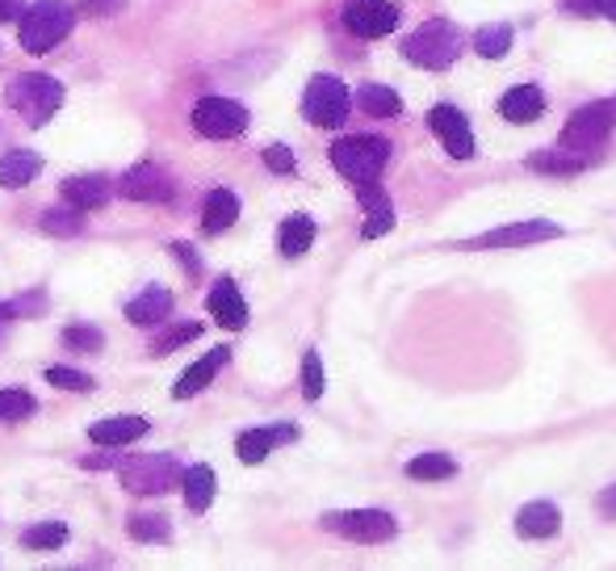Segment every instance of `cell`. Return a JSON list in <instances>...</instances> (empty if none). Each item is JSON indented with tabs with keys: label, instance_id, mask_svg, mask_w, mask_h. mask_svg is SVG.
I'll return each instance as SVG.
<instances>
[{
	"label": "cell",
	"instance_id": "obj_30",
	"mask_svg": "<svg viewBox=\"0 0 616 571\" xmlns=\"http://www.w3.org/2000/svg\"><path fill=\"white\" fill-rule=\"evenodd\" d=\"M127 533H131L134 542H172V525L160 513H139V517H131Z\"/></svg>",
	"mask_w": 616,
	"mask_h": 571
},
{
	"label": "cell",
	"instance_id": "obj_4",
	"mask_svg": "<svg viewBox=\"0 0 616 571\" xmlns=\"http://www.w3.org/2000/svg\"><path fill=\"white\" fill-rule=\"evenodd\" d=\"M4 101H9V110H18L30 127H42V122H51L59 114V106H63V84L55 77H42V72H26L18 77L9 89H4Z\"/></svg>",
	"mask_w": 616,
	"mask_h": 571
},
{
	"label": "cell",
	"instance_id": "obj_11",
	"mask_svg": "<svg viewBox=\"0 0 616 571\" xmlns=\"http://www.w3.org/2000/svg\"><path fill=\"white\" fill-rule=\"evenodd\" d=\"M118 193L131 198V202H155V207H164V202L176 198V186H172V177L160 164H134V169L122 172Z\"/></svg>",
	"mask_w": 616,
	"mask_h": 571
},
{
	"label": "cell",
	"instance_id": "obj_43",
	"mask_svg": "<svg viewBox=\"0 0 616 571\" xmlns=\"http://www.w3.org/2000/svg\"><path fill=\"white\" fill-rule=\"evenodd\" d=\"M80 467H89V471H101V467H118V454H113V445H105V454H89Z\"/></svg>",
	"mask_w": 616,
	"mask_h": 571
},
{
	"label": "cell",
	"instance_id": "obj_10",
	"mask_svg": "<svg viewBox=\"0 0 616 571\" xmlns=\"http://www.w3.org/2000/svg\"><path fill=\"white\" fill-rule=\"evenodd\" d=\"M562 228L549 223V219H528V223H507L499 231H486V236H474L462 248L469 252H491V248H528V244H542V240H558Z\"/></svg>",
	"mask_w": 616,
	"mask_h": 571
},
{
	"label": "cell",
	"instance_id": "obj_34",
	"mask_svg": "<svg viewBox=\"0 0 616 571\" xmlns=\"http://www.w3.org/2000/svg\"><path fill=\"white\" fill-rule=\"evenodd\" d=\"M34 395L30 391H0V420H26V417H34Z\"/></svg>",
	"mask_w": 616,
	"mask_h": 571
},
{
	"label": "cell",
	"instance_id": "obj_37",
	"mask_svg": "<svg viewBox=\"0 0 616 571\" xmlns=\"http://www.w3.org/2000/svg\"><path fill=\"white\" fill-rule=\"evenodd\" d=\"M47 382L59 387V391H80V395L93 391V379H89L84 370H68V365H51V370H47Z\"/></svg>",
	"mask_w": 616,
	"mask_h": 571
},
{
	"label": "cell",
	"instance_id": "obj_27",
	"mask_svg": "<svg viewBox=\"0 0 616 571\" xmlns=\"http://www.w3.org/2000/svg\"><path fill=\"white\" fill-rule=\"evenodd\" d=\"M281 257H302L306 248L315 244V219H306V214H290L285 223H281Z\"/></svg>",
	"mask_w": 616,
	"mask_h": 571
},
{
	"label": "cell",
	"instance_id": "obj_17",
	"mask_svg": "<svg viewBox=\"0 0 616 571\" xmlns=\"http://www.w3.org/2000/svg\"><path fill=\"white\" fill-rule=\"evenodd\" d=\"M499 114H504L507 122H516V127L537 122V118L545 114L542 89H537V84H516V89H507V93L499 97Z\"/></svg>",
	"mask_w": 616,
	"mask_h": 571
},
{
	"label": "cell",
	"instance_id": "obj_45",
	"mask_svg": "<svg viewBox=\"0 0 616 571\" xmlns=\"http://www.w3.org/2000/svg\"><path fill=\"white\" fill-rule=\"evenodd\" d=\"M599 513H604V517H616V483H613V488H604V492H599Z\"/></svg>",
	"mask_w": 616,
	"mask_h": 571
},
{
	"label": "cell",
	"instance_id": "obj_19",
	"mask_svg": "<svg viewBox=\"0 0 616 571\" xmlns=\"http://www.w3.org/2000/svg\"><path fill=\"white\" fill-rule=\"evenodd\" d=\"M143 433H148V420L143 417H105L89 429V438H93L97 445H113V450L131 445V441H139Z\"/></svg>",
	"mask_w": 616,
	"mask_h": 571
},
{
	"label": "cell",
	"instance_id": "obj_31",
	"mask_svg": "<svg viewBox=\"0 0 616 571\" xmlns=\"http://www.w3.org/2000/svg\"><path fill=\"white\" fill-rule=\"evenodd\" d=\"M507 47H512V26H483L478 30V39H474V51L483 59H504L507 56Z\"/></svg>",
	"mask_w": 616,
	"mask_h": 571
},
{
	"label": "cell",
	"instance_id": "obj_14",
	"mask_svg": "<svg viewBox=\"0 0 616 571\" xmlns=\"http://www.w3.org/2000/svg\"><path fill=\"white\" fill-rule=\"evenodd\" d=\"M290 441H299V429H294V424H277V429H248V433H240V441H235V454H240V462L256 467V462H264V458L273 454L277 445H290Z\"/></svg>",
	"mask_w": 616,
	"mask_h": 571
},
{
	"label": "cell",
	"instance_id": "obj_29",
	"mask_svg": "<svg viewBox=\"0 0 616 571\" xmlns=\"http://www.w3.org/2000/svg\"><path fill=\"white\" fill-rule=\"evenodd\" d=\"M63 542H68V525L63 521H47V525H34V530L21 533L26 551H59Z\"/></svg>",
	"mask_w": 616,
	"mask_h": 571
},
{
	"label": "cell",
	"instance_id": "obj_28",
	"mask_svg": "<svg viewBox=\"0 0 616 571\" xmlns=\"http://www.w3.org/2000/svg\"><path fill=\"white\" fill-rule=\"evenodd\" d=\"M407 475L411 479H424V483H441V479H453L457 475V462L448 454H420V458H411L407 462Z\"/></svg>",
	"mask_w": 616,
	"mask_h": 571
},
{
	"label": "cell",
	"instance_id": "obj_33",
	"mask_svg": "<svg viewBox=\"0 0 616 571\" xmlns=\"http://www.w3.org/2000/svg\"><path fill=\"white\" fill-rule=\"evenodd\" d=\"M63 344L75 349V353H97V349H105V337H101V328H93V324H72V328H63Z\"/></svg>",
	"mask_w": 616,
	"mask_h": 571
},
{
	"label": "cell",
	"instance_id": "obj_7",
	"mask_svg": "<svg viewBox=\"0 0 616 571\" xmlns=\"http://www.w3.org/2000/svg\"><path fill=\"white\" fill-rule=\"evenodd\" d=\"M323 530L361 542V547H382L398 533V521L382 509H349V513H323Z\"/></svg>",
	"mask_w": 616,
	"mask_h": 571
},
{
	"label": "cell",
	"instance_id": "obj_35",
	"mask_svg": "<svg viewBox=\"0 0 616 571\" xmlns=\"http://www.w3.org/2000/svg\"><path fill=\"white\" fill-rule=\"evenodd\" d=\"M365 228H361V236L365 240H377V236H386V231L394 228V207H391V198H382V202H374V207H365Z\"/></svg>",
	"mask_w": 616,
	"mask_h": 571
},
{
	"label": "cell",
	"instance_id": "obj_18",
	"mask_svg": "<svg viewBox=\"0 0 616 571\" xmlns=\"http://www.w3.org/2000/svg\"><path fill=\"white\" fill-rule=\"evenodd\" d=\"M562 525V513L558 504H549V500H528L521 513H516V533L521 538H554Z\"/></svg>",
	"mask_w": 616,
	"mask_h": 571
},
{
	"label": "cell",
	"instance_id": "obj_6",
	"mask_svg": "<svg viewBox=\"0 0 616 571\" xmlns=\"http://www.w3.org/2000/svg\"><path fill=\"white\" fill-rule=\"evenodd\" d=\"M185 479L181 462L172 454H143L122 462V488L134 495H164Z\"/></svg>",
	"mask_w": 616,
	"mask_h": 571
},
{
	"label": "cell",
	"instance_id": "obj_23",
	"mask_svg": "<svg viewBox=\"0 0 616 571\" xmlns=\"http://www.w3.org/2000/svg\"><path fill=\"white\" fill-rule=\"evenodd\" d=\"M240 219V198L231 190H210L202 207V231L205 236H223Z\"/></svg>",
	"mask_w": 616,
	"mask_h": 571
},
{
	"label": "cell",
	"instance_id": "obj_20",
	"mask_svg": "<svg viewBox=\"0 0 616 571\" xmlns=\"http://www.w3.org/2000/svg\"><path fill=\"white\" fill-rule=\"evenodd\" d=\"M169 315H172V294L164 286H151V290H143L139 299L127 303V320L134 328H151L160 324V320H169Z\"/></svg>",
	"mask_w": 616,
	"mask_h": 571
},
{
	"label": "cell",
	"instance_id": "obj_24",
	"mask_svg": "<svg viewBox=\"0 0 616 571\" xmlns=\"http://www.w3.org/2000/svg\"><path fill=\"white\" fill-rule=\"evenodd\" d=\"M592 164V156L587 152H570V148H549V152H537L528 160V169L537 172H554V177H570V172H583Z\"/></svg>",
	"mask_w": 616,
	"mask_h": 571
},
{
	"label": "cell",
	"instance_id": "obj_40",
	"mask_svg": "<svg viewBox=\"0 0 616 571\" xmlns=\"http://www.w3.org/2000/svg\"><path fill=\"white\" fill-rule=\"evenodd\" d=\"M575 18H608L616 21V0H566Z\"/></svg>",
	"mask_w": 616,
	"mask_h": 571
},
{
	"label": "cell",
	"instance_id": "obj_12",
	"mask_svg": "<svg viewBox=\"0 0 616 571\" xmlns=\"http://www.w3.org/2000/svg\"><path fill=\"white\" fill-rule=\"evenodd\" d=\"M344 26L356 39H386L398 26V9L391 0H349L344 4Z\"/></svg>",
	"mask_w": 616,
	"mask_h": 571
},
{
	"label": "cell",
	"instance_id": "obj_25",
	"mask_svg": "<svg viewBox=\"0 0 616 571\" xmlns=\"http://www.w3.org/2000/svg\"><path fill=\"white\" fill-rule=\"evenodd\" d=\"M356 106L370 118H398L403 114V97L386 89V84H361L356 89Z\"/></svg>",
	"mask_w": 616,
	"mask_h": 571
},
{
	"label": "cell",
	"instance_id": "obj_15",
	"mask_svg": "<svg viewBox=\"0 0 616 571\" xmlns=\"http://www.w3.org/2000/svg\"><path fill=\"white\" fill-rule=\"evenodd\" d=\"M226 362H231V349H226V344H219V349H210L202 362H193V365L185 370V374H181V379L172 382V395H176V400H193L198 391H205V387L214 382V374H219V370H223Z\"/></svg>",
	"mask_w": 616,
	"mask_h": 571
},
{
	"label": "cell",
	"instance_id": "obj_21",
	"mask_svg": "<svg viewBox=\"0 0 616 571\" xmlns=\"http://www.w3.org/2000/svg\"><path fill=\"white\" fill-rule=\"evenodd\" d=\"M59 193H63V202L75 210H97L105 207V198H110V181L105 177H68L63 186H59Z\"/></svg>",
	"mask_w": 616,
	"mask_h": 571
},
{
	"label": "cell",
	"instance_id": "obj_26",
	"mask_svg": "<svg viewBox=\"0 0 616 571\" xmlns=\"http://www.w3.org/2000/svg\"><path fill=\"white\" fill-rule=\"evenodd\" d=\"M181 488H185V500H189V509H210L214 504V492H219V475L210 471V467H189L185 479H181Z\"/></svg>",
	"mask_w": 616,
	"mask_h": 571
},
{
	"label": "cell",
	"instance_id": "obj_46",
	"mask_svg": "<svg viewBox=\"0 0 616 571\" xmlns=\"http://www.w3.org/2000/svg\"><path fill=\"white\" fill-rule=\"evenodd\" d=\"M21 9H26L21 0H0V21H18Z\"/></svg>",
	"mask_w": 616,
	"mask_h": 571
},
{
	"label": "cell",
	"instance_id": "obj_16",
	"mask_svg": "<svg viewBox=\"0 0 616 571\" xmlns=\"http://www.w3.org/2000/svg\"><path fill=\"white\" fill-rule=\"evenodd\" d=\"M205 307H210V315H214V320H219L223 328H231V332H240V328L248 324V303H243L240 286L231 282V278L214 282V290H210Z\"/></svg>",
	"mask_w": 616,
	"mask_h": 571
},
{
	"label": "cell",
	"instance_id": "obj_39",
	"mask_svg": "<svg viewBox=\"0 0 616 571\" xmlns=\"http://www.w3.org/2000/svg\"><path fill=\"white\" fill-rule=\"evenodd\" d=\"M302 395L311 403L323 395V362H319L315 349H306V358H302Z\"/></svg>",
	"mask_w": 616,
	"mask_h": 571
},
{
	"label": "cell",
	"instance_id": "obj_42",
	"mask_svg": "<svg viewBox=\"0 0 616 571\" xmlns=\"http://www.w3.org/2000/svg\"><path fill=\"white\" fill-rule=\"evenodd\" d=\"M264 164L273 172H294V156H290V148L273 143V148H264Z\"/></svg>",
	"mask_w": 616,
	"mask_h": 571
},
{
	"label": "cell",
	"instance_id": "obj_5",
	"mask_svg": "<svg viewBox=\"0 0 616 571\" xmlns=\"http://www.w3.org/2000/svg\"><path fill=\"white\" fill-rule=\"evenodd\" d=\"M349 110H353V93L349 84L336 77H315L302 93V114L311 127H323V131H336L349 122Z\"/></svg>",
	"mask_w": 616,
	"mask_h": 571
},
{
	"label": "cell",
	"instance_id": "obj_2",
	"mask_svg": "<svg viewBox=\"0 0 616 571\" xmlns=\"http://www.w3.org/2000/svg\"><path fill=\"white\" fill-rule=\"evenodd\" d=\"M457 51H462V34H457V26L445 18L424 21V26H420L415 34H407V42H403V59L415 63V68H428V72L453 68Z\"/></svg>",
	"mask_w": 616,
	"mask_h": 571
},
{
	"label": "cell",
	"instance_id": "obj_44",
	"mask_svg": "<svg viewBox=\"0 0 616 571\" xmlns=\"http://www.w3.org/2000/svg\"><path fill=\"white\" fill-rule=\"evenodd\" d=\"M172 252H176V257H181V261H185V269H189V273H198V257H193V248H189L185 240H176V244H172Z\"/></svg>",
	"mask_w": 616,
	"mask_h": 571
},
{
	"label": "cell",
	"instance_id": "obj_9",
	"mask_svg": "<svg viewBox=\"0 0 616 571\" xmlns=\"http://www.w3.org/2000/svg\"><path fill=\"white\" fill-rule=\"evenodd\" d=\"M608 134H613V106H608V101H596V106H583V110L570 114V122H566V131H562L558 143L562 148H570V152L592 156V148H599Z\"/></svg>",
	"mask_w": 616,
	"mask_h": 571
},
{
	"label": "cell",
	"instance_id": "obj_3",
	"mask_svg": "<svg viewBox=\"0 0 616 571\" xmlns=\"http://www.w3.org/2000/svg\"><path fill=\"white\" fill-rule=\"evenodd\" d=\"M391 160V143L377 139V134H349L332 143V164L340 169V177H349L353 186H370L382 177Z\"/></svg>",
	"mask_w": 616,
	"mask_h": 571
},
{
	"label": "cell",
	"instance_id": "obj_8",
	"mask_svg": "<svg viewBox=\"0 0 616 571\" xmlns=\"http://www.w3.org/2000/svg\"><path fill=\"white\" fill-rule=\"evenodd\" d=\"M193 131L205 139H235L248 131V110L231 97H202L193 106Z\"/></svg>",
	"mask_w": 616,
	"mask_h": 571
},
{
	"label": "cell",
	"instance_id": "obj_41",
	"mask_svg": "<svg viewBox=\"0 0 616 571\" xmlns=\"http://www.w3.org/2000/svg\"><path fill=\"white\" fill-rule=\"evenodd\" d=\"M127 0H80L75 4V13H84V18H110V13H118Z\"/></svg>",
	"mask_w": 616,
	"mask_h": 571
},
{
	"label": "cell",
	"instance_id": "obj_38",
	"mask_svg": "<svg viewBox=\"0 0 616 571\" xmlns=\"http://www.w3.org/2000/svg\"><path fill=\"white\" fill-rule=\"evenodd\" d=\"M38 311H47V294H21V299H9V303H0V315L4 320H30Z\"/></svg>",
	"mask_w": 616,
	"mask_h": 571
},
{
	"label": "cell",
	"instance_id": "obj_36",
	"mask_svg": "<svg viewBox=\"0 0 616 571\" xmlns=\"http://www.w3.org/2000/svg\"><path fill=\"white\" fill-rule=\"evenodd\" d=\"M202 337V324H181V328H169L164 337H155V344H151V353L155 358H164V353H172V349H181V344L198 341Z\"/></svg>",
	"mask_w": 616,
	"mask_h": 571
},
{
	"label": "cell",
	"instance_id": "obj_32",
	"mask_svg": "<svg viewBox=\"0 0 616 571\" xmlns=\"http://www.w3.org/2000/svg\"><path fill=\"white\" fill-rule=\"evenodd\" d=\"M38 228L47 231V236H80L84 231V210H47L42 219H38Z\"/></svg>",
	"mask_w": 616,
	"mask_h": 571
},
{
	"label": "cell",
	"instance_id": "obj_1",
	"mask_svg": "<svg viewBox=\"0 0 616 571\" xmlns=\"http://www.w3.org/2000/svg\"><path fill=\"white\" fill-rule=\"evenodd\" d=\"M72 18H75V9L68 0H38L30 9H21V18H18L21 51H30V56L55 51L59 42L68 39Z\"/></svg>",
	"mask_w": 616,
	"mask_h": 571
},
{
	"label": "cell",
	"instance_id": "obj_13",
	"mask_svg": "<svg viewBox=\"0 0 616 571\" xmlns=\"http://www.w3.org/2000/svg\"><path fill=\"white\" fill-rule=\"evenodd\" d=\"M428 127H432V134L445 143V152L453 156V160H469V156H474V131H469L466 114H462L457 106H432Z\"/></svg>",
	"mask_w": 616,
	"mask_h": 571
},
{
	"label": "cell",
	"instance_id": "obj_22",
	"mask_svg": "<svg viewBox=\"0 0 616 571\" xmlns=\"http://www.w3.org/2000/svg\"><path fill=\"white\" fill-rule=\"evenodd\" d=\"M38 172H42V156L30 152V148H13L0 160V186L4 190H26Z\"/></svg>",
	"mask_w": 616,
	"mask_h": 571
}]
</instances>
